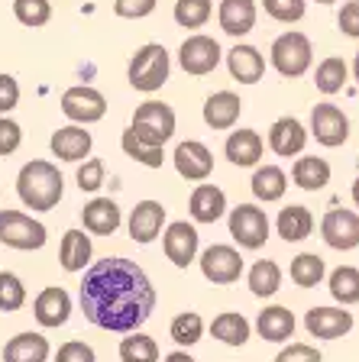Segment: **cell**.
<instances>
[{
    "label": "cell",
    "mask_w": 359,
    "mask_h": 362,
    "mask_svg": "<svg viewBox=\"0 0 359 362\" xmlns=\"http://www.w3.org/2000/svg\"><path fill=\"white\" fill-rule=\"evenodd\" d=\"M275 362H324V356L317 353V346H307V343H292L288 349L275 356Z\"/></svg>",
    "instance_id": "48"
},
{
    "label": "cell",
    "mask_w": 359,
    "mask_h": 362,
    "mask_svg": "<svg viewBox=\"0 0 359 362\" xmlns=\"http://www.w3.org/2000/svg\"><path fill=\"white\" fill-rule=\"evenodd\" d=\"M330 294L340 304H359V269L340 265V269L330 272Z\"/></svg>",
    "instance_id": "35"
},
{
    "label": "cell",
    "mask_w": 359,
    "mask_h": 362,
    "mask_svg": "<svg viewBox=\"0 0 359 362\" xmlns=\"http://www.w3.org/2000/svg\"><path fill=\"white\" fill-rule=\"evenodd\" d=\"M353 204H356V207H359V178L353 181Z\"/></svg>",
    "instance_id": "52"
},
{
    "label": "cell",
    "mask_w": 359,
    "mask_h": 362,
    "mask_svg": "<svg viewBox=\"0 0 359 362\" xmlns=\"http://www.w3.org/2000/svg\"><path fill=\"white\" fill-rule=\"evenodd\" d=\"M159 0H113V13L120 20H142L156 10Z\"/></svg>",
    "instance_id": "46"
},
{
    "label": "cell",
    "mask_w": 359,
    "mask_h": 362,
    "mask_svg": "<svg viewBox=\"0 0 359 362\" xmlns=\"http://www.w3.org/2000/svg\"><path fill=\"white\" fill-rule=\"evenodd\" d=\"M169 71H172V59L165 52V45L159 42H146L142 49H136V55L130 59L127 78L136 90H159L169 81Z\"/></svg>",
    "instance_id": "3"
},
{
    "label": "cell",
    "mask_w": 359,
    "mask_h": 362,
    "mask_svg": "<svg viewBox=\"0 0 359 362\" xmlns=\"http://www.w3.org/2000/svg\"><path fill=\"white\" fill-rule=\"evenodd\" d=\"M292 178H295V185L304 191H321L324 185H330V165L317 156H304L295 162Z\"/></svg>",
    "instance_id": "30"
},
{
    "label": "cell",
    "mask_w": 359,
    "mask_h": 362,
    "mask_svg": "<svg viewBox=\"0 0 359 362\" xmlns=\"http://www.w3.org/2000/svg\"><path fill=\"white\" fill-rule=\"evenodd\" d=\"M227 214V194L217 185H198L191 191V217L198 223H217Z\"/></svg>",
    "instance_id": "25"
},
{
    "label": "cell",
    "mask_w": 359,
    "mask_h": 362,
    "mask_svg": "<svg viewBox=\"0 0 359 362\" xmlns=\"http://www.w3.org/2000/svg\"><path fill=\"white\" fill-rule=\"evenodd\" d=\"M101 185H104V162L101 158H84V165L78 168V188L98 191Z\"/></svg>",
    "instance_id": "44"
},
{
    "label": "cell",
    "mask_w": 359,
    "mask_h": 362,
    "mask_svg": "<svg viewBox=\"0 0 359 362\" xmlns=\"http://www.w3.org/2000/svg\"><path fill=\"white\" fill-rule=\"evenodd\" d=\"M130 133L146 146H165L175 136V110L162 100H146L136 107Z\"/></svg>",
    "instance_id": "4"
},
{
    "label": "cell",
    "mask_w": 359,
    "mask_h": 362,
    "mask_svg": "<svg viewBox=\"0 0 359 362\" xmlns=\"http://www.w3.org/2000/svg\"><path fill=\"white\" fill-rule=\"evenodd\" d=\"M269 59H272V68L282 78H301L311 68V62H314V49H311V39L304 33L292 30V33H282L272 42Z\"/></svg>",
    "instance_id": "5"
},
{
    "label": "cell",
    "mask_w": 359,
    "mask_h": 362,
    "mask_svg": "<svg viewBox=\"0 0 359 362\" xmlns=\"http://www.w3.org/2000/svg\"><path fill=\"white\" fill-rule=\"evenodd\" d=\"M239 110H243V100L233 90H217L204 100V123L210 129H230L239 120Z\"/></svg>",
    "instance_id": "23"
},
{
    "label": "cell",
    "mask_w": 359,
    "mask_h": 362,
    "mask_svg": "<svg viewBox=\"0 0 359 362\" xmlns=\"http://www.w3.org/2000/svg\"><path fill=\"white\" fill-rule=\"evenodd\" d=\"M311 133L321 146H330V149H337L350 139V120H346V113L340 110L337 104H317L311 110Z\"/></svg>",
    "instance_id": "10"
},
{
    "label": "cell",
    "mask_w": 359,
    "mask_h": 362,
    "mask_svg": "<svg viewBox=\"0 0 359 362\" xmlns=\"http://www.w3.org/2000/svg\"><path fill=\"white\" fill-rule=\"evenodd\" d=\"M162 223H165V207L159 201H139L130 211V236L136 243H142V246L162 233Z\"/></svg>",
    "instance_id": "18"
},
{
    "label": "cell",
    "mask_w": 359,
    "mask_h": 362,
    "mask_svg": "<svg viewBox=\"0 0 359 362\" xmlns=\"http://www.w3.org/2000/svg\"><path fill=\"white\" fill-rule=\"evenodd\" d=\"M275 226H278V236H282V240L301 243V240H307V236L314 233V217H311V211H307V207L292 204V207H285V211L278 214Z\"/></svg>",
    "instance_id": "28"
},
{
    "label": "cell",
    "mask_w": 359,
    "mask_h": 362,
    "mask_svg": "<svg viewBox=\"0 0 359 362\" xmlns=\"http://www.w3.org/2000/svg\"><path fill=\"white\" fill-rule=\"evenodd\" d=\"M20 104V84L13 75H0V113H10Z\"/></svg>",
    "instance_id": "49"
},
{
    "label": "cell",
    "mask_w": 359,
    "mask_h": 362,
    "mask_svg": "<svg viewBox=\"0 0 359 362\" xmlns=\"http://www.w3.org/2000/svg\"><path fill=\"white\" fill-rule=\"evenodd\" d=\"M230 236L243 249H259L269 240V217L256 204H239L230 211Z\"/></svg>",
    "instance_id": "7"
},
{
    "label": "cell",
    "mask_w": 359,
    "mask_h": 362,
    "mask_svg": "<svg viewBox=\"0 0 359 362\" xmlns=\"http://www.w3.org/2000/svg\"><path fill=\"white\" fill-rule=\"evenodd\" d=\"M16 194L30 211H52L65 194V178L52 162L33 158L16 175Z\"/></svg>",
    "instance_id": "2"
},
{
    "label": "cell",
    "mask_w": 359,
    "mask_h": 362,
    "mask_svg": "<svg viewBox=\"0 0 359 362\" xmlns=\"http://www.w3.org/2000/svg\"><path fill=\"white\" fill-rule=\"evenodd\" d=\"M249 320L243 314H233V310H227V314L214 317V324H210V333L217 339H224L227 346H243L249 339Z\"/></svg>",
    "instance_id": "32"
},
{
    "label": "cell",
    "mask_w": 359,
    "mask_h": 362,
    "mask_svg": "<svg viewBox=\"0 0 359 362\" xmlns=\"http://www.w3.org/2000/svg\"><path fill=\"white\" fill-rule=\"evenodd\" d=\"M321 236L330 249H356L359 246V214L353 211H327L321 220Z\"/></svg>",
    "instance_id": "12"
},
{
    "label": "cell",
    "mask_w": 359,
    "mask_h": 362,
    "mask_svg": "<svg viewBox=\"0 0 359 362\" xmlns=\"http://www.w3.org/2000/svg\"><path fill=\"white\" fill-rule=\"evenodd\" d=\"M120 146H123V152H127L130 158H136V162H142V165H149V168H162V162H165L162 146H146V143H139V139H136L130 129L123 133Z\"/></svg>",
    "instance_id": "41"
},
{
    "label": "cell",
    "mask_w": 359,
    "mask_h": 362,
    "mask_svg": "<svg viewBox=\"0 0 359 362\" xmlns=\"http://www.w3.org/2000/svg\"><path fill=\"white\" fill-rule=\"evenodd\" d=\"M201 272H204V279H207L210 285H233V281L243 275V259H239V252L233 246L217 243V246L204 249Z\"/></svg>",
    "instance_id": "11"
},
{
    "label": "cell",
    "mask_w": 359,
    "mask_h": 362,
    "mask_svg": "<svg viewBox=\"0 0 359 362\" xmlns=\"http://www.w3.org/2000/svg\"><path fill=\"white\" fill-rule=\"evenodd\" d=\"M337 23H340V33H346V36L359 39V0H353V4H343V10H340Z\"/></svg>",
    "instance_id": "50"
},
{
    "label": "cell",
    "mask_w": 359,
    "mask_h": 362,
    "mask_svg": "<svg viewBox=\"0 0 359 362\" xmlns=\"http://www.w3.org/2000/svg\"><path fill=\"white\" fill-rule=\"evenodd\" d=\"M175 168H178V175L185 181H204L210 172H214V156H210V149L204 143H198V139H185V143H178V149H175Z\"/></svg>",
    "instance_id": "14"
},
{
    "label": "cell",
    "mask_w": 359,
    "mask_h": 362,
    "mask_svg": "<svg viewBox=\"0 0 359 362\" xmlns=\"http://www.w3.org/2000/svg\"><path fill=\"white\" fill-rule=\"evenodd\" d=\"M217 20L227 36H246L256 26V0H220Z\"/></svg>",
    "instance_id": "21"
},
{
    "label": "cell",
    "mask_w": 359,
    "mask_h": 362,
    "mask_svg": "<svg viewBox=\"0 0 359 362\" xmlns=\"http://www.w3.org/2000/svg\"><path fill=\"white\" fill-rule=\"evenodd\" d=\"M346 75H350L346 62L337 59V55H330V59H324L321 65H317L314 84H317V90H321V94H337V90H343Z\"/></svg>",
    "instance_id": "34"
},
{
    "label": "cell",
    "mask_w": 359,
    "mask_h": 362,
    "mask_svg": "<svg viewBox=\"0 0 359 362\" xmlns=\"http://www.w3.org/2000/svg\"><path fill=\"white\" fill-rule=\"evenodd\" d=\"M169 333H172V339L178 343V346H195L198 339H201V333H204L201 314H195V310H185V314H178L172 320V327H169Z\"/></svg>",
    "instance_id": "40"
},
{
    "label": "cell",
    "mask_w": 359,
    "mask_h": 362,
    "mask_svg": "<svg viewBox=\"0 0 359 362\" xmlns=\"http://www.w3.org/2000/svg\"><path fill=\"white\" fill-rule=\"evenodd\" d=\"M49 359V339L42 333H16L13 339H7L4 346V362H45Z\"/></svg>",
    "instance_id": "24"
},
{
    "label": "cell",
    "mask_w": 359,
    "mask_h": 362,
    "mask_svg": "<svg viewBox=\"0 0 359 362\" xmlns=\"http://www.w3.org/2000/svg\"><path fill=\"white\" fill-rule=\"evenodd\" d=\"M262 7L278 23H298L301 16H304L307 4L304 0H262Z\"/></svg>",
    "instance_id": "43"
},
{
    "label": "cell",
    "mask_w": 359,
    "mask_h": 362,
    "mask_svg": "<svg viewBox=\"0 0 359 362\" xmlns=\"http://www.w3.org/2000/svg\"><path fill=\"white\" fill-rule=\"evenodd\" d=\"M55 362H98V356H94V349H91L88 343H81V339H68V343L59 346Z\"/></svg>",
    "instance_id": "47"
},
{
    "label": "cell",
    "mask_w": 359,
    "mask_h": 362,
    "mask_svg": "<svg viewBox=\"0 0 359 362\" xmlns=\"http://www.w3.org/2000/svg\"><path fill=\"white\" fill-rule=\"evenodd\" d=\"M62 113H65L72 123H98L104 120L107 113V98L98 88H88V84H75L62 94Z\"/></svg>",
    "instance_id": "8"
},
{
    "label": "cell",
    "mask_w": 359,
    "mask_h": 362,
    "mask_svg": "<svg viewBox=\"0 0 359 362\" xmlns=\"http://www.w3.org/2000/svg\"><path fill=\"white\" fill-rule=\"evenodd\" d=\"M246 281L256 298H269V294H275L278 288H282V269H278L272 259H262V262H256L253 269H249Z\"/></svg>",
    "instance_id": "33"
},
{
    "label": "cell",
    "mask_w": 359,
    "mask_h": 362,
    "mask_svg": "<svg viewBox=\"0 0 359 362\" xmlns=\"http://www.w3.org/2000/svg\"><path fill=\"white\" fill-rule=\"evenodd\" d=\"M256 330L266 343H285V339H292L295 333V317L288 308H266L259 317H256Z\"/></svg>",
    "instance_id": "27"
},
{
    "label": "cell",
    "mask_w": 359,
    "mask_h": 362,
    "mask_svg": "<svg viewBox=\"0 0 359 362\" xmlns=\"http://www.w3.org/2000/svg\"><path fill=\"white\" fill-rule=\"evenodd\" d=\"M23 143V129L16 120H10V117H0V158L4 156H13L16 149H20Z\"/></svg>",
    "instance_id": "45"
},
{
    "label": "cell",
    "mask_w": 359,
    "mask_h": 362,
    "mask_svg": "<svg viewBox=\"0 0 359 362\" xmlns=\"http://www.w3.org/2000/svg\"><path fill=\"white\" fill-rule=\"evenodd\" d=\"M81 223L94 236H110V233H117V226H120V207L110 197H94L91 204H84Z\"/></svg>",
    "instance_id": "22"
},
{
    "label": "cell",
    "mask_w": 359,
    "mask_h": 362,
    "mask_svg": "<svg viewBox=\"0 0 359 362\" xmlns=\"http://www.w3.org/2000/svg\"><path fill=\"white\" fill-rule=\"evenodd\" d=\"M304 327L314 339H340L353 330V314H346L343 308H311Z\"/></svg>",
    "instance_id": "13"
},
{
    "label": "cell",
    "mask_w": 359,
    "mask_h": 362,
    "mask_svg": "<svg viewBox=\"0 0 359 362\" xmlns=\"http://www.w3.org/2000/svg\"><path fill=\"white\" fill-rule=\"evenodd\" d=\"M13 16L26 30H39L52 20V4L49 0H13Z\"/></svg>",
    "instance_id": "38"
},
{
    "label": "cell",
    "mask_w": 359,
    "mask_h": 362,
    "mask_svg": "<svg viewBox=\"0 0 359 362\" xmlns=\"http://www.w3.org/2000/svg\"><path fill=\"white\" fill-rule=\"evenodd\" d=\"M0 243L20 252L45 246V226L23 211H0Z\"/></svg>",
    "instance_id": "6"
},
{
    "label": "cell",
    "mask_w": 359,
    "mask_h": 362,
    "mask_svg": "<svg viewBox=\"0 0 359 362\" xmlns=\"http://www.w3.org/2000/svg\"><path fill=\"white\" fill-rule=\"evenodd\" d=\"M353 75H356V81H359V52H356V59H353Z\"/></svg>",
    "instance_id": "53"
},
{
    "label": "cell",
    "mask_w": 359,
    "mask_h": 362,
    "mask_svg": "<svg viewBox=\"0 0 359 362\" xmlns=\"http://www.w3.org/2000/svg\"><path fill=\"white\" fill-rule=\"evenodd\" d=\"M324 279V259L317 252H301L292 259V281L298 288H317Z\"/></svg>",
    "instance_id": "36"
},
{
    "label": "cell",
    "mask_w": 359,
    "mask_h": 362,
    "mask_svg": "<svg viewBox=\"0 0 359 362\" xmlns=\"http://www.w3.org/2000/svg\"><path fill=\"white\" fill-rule=\"evenodd\" d=\"M227 68H230V75L237 78L239 84H256L262 81L266 75V59L256 45H233L230 52H227Z\"/></svg>",
    "instance_id": "20"
},
{
    "label": "cell",
    "mask_w": 359,
    "mask_h": 362,
    "mask_svg": "<svg viewBox=\"0 0 359 362\" xmlns=\"http://www.w3.org/2000/svg\"><path fill=\"white\" fill-rule=\"evenodd\" d=\"M120 362H159V346L156 339L146 333H133L120 343Z\"/></svg>",
    "instance_id": "37"
},
{
    "label": "cell",
    "mask_w": 359,
    "mask_h": 362,
    "mask_svg": "<svg viewBox=\"0 0 359 362\" xmlns=\"http://www.w3.org/2000/svg\"><path fill=\"white\" fill-rule=\"evenodd\" d=\"M165 256L169 262H175L178 269H188L198 256V230L188 220H178V223H169L165 230Z\"/></svg>",
    "instance_id": "15"
},
{
    "label": "cell",
    "mask_w": 359,
    "mask_h": 362,
    "mask_svg": "<svg viewBox=\"0 0 359 362\" xmlns=\"http://www.w3.org/2000/svg\"><path fill=\"white\" fill-rule=\"evenodd\" d=\"M49 146H52L55 158H62V162H84L91 152V146H94V139H91V133L81 127V123H75V127H59L52 133V139H49Z\"/></svg>",
    "instance_id": "17"
},
{
    "label": "cell",
    "mask_w": 359,
    "mask_h": 362,
    "mask_svg": "<svg viewBox=\"0 0 359 362\" xmlns=\"http://www.w3.org/2000/svg\"><path fill=\"white\" fill-rule=\"evenodd\" d=\"M23 304H26V288H23L20 275L0 272V310H4V314H13Z\"/></svg>",
    "instance_id": "42"
},
{
    "label": "cell",
    "mask_w": 359,
    "mask_h": 362,
    "mask_svg": "<svg viewBox=\"0 0 359 362\" xmlns=\"http://www.w3.org/2000/svg\"><path fill=\"white\" fill-rule=\"evenodd\" d=\"M33 314L42 327H62L68 324V317H72V298H68L65 288H42L36 294V301H33Z\"/></svg>",
    "instance_id": "16"
},
{
    "label": "cell",
    "mask_w": 359,
    "mask_h": 362,
    "mask_svg": "<svg viewBox=\"0 0 359 362\" xmlns=\"http://www.w3.org/2000/svg\"><path fill=\"white\" fill-rule=\"evenodd\" d=\"M81 310L94 327L130 333L149 320L156 308V288L149 275L123 256H107L84 272Z\"/></svg>",
    "instance_id": "1"
},
{
    "label": "cell",
    "mask_w": 359,
    "mask_h": 362,
    "mask_svg": "<svg viewBox=\"0 0 359 362\" xmlns=\"http://www.w3.org/2000/svg\"><path fill=\"white\" fill-rule=\"evenodd\" d=\"M162 362H195V359H191V356H188V353H169Z\"/></svg>",
    "instance_id": "51"
},
{
    "label": "cell",
    "mask_w": 359,
    "mask_h": 362,
    "mask_svg": "<svg viewBox=\"0 0 359 362\" xmlns=\"http://www.w3.org/2000/svg\"><path fill=\"white\" fill-rule=\"evenodd\" d=\"M224 52H220V42L210 36H188L178 49V62L188 75H210L214 68L220 65Z\"/></svg>",
    "instance_id": "9"
},
{
    "label": "cell",
    "mask_w": 359,
    "mask_h": 362,
    "mask_svg": "<svg viewBox=\"0 0 359 362\" xmlns=\"http://www.w3.org/2000/svg\"><path fill=\"white\" fill-rule=\"evenodd\" d=\"M210 13H214L210 0H178L175 4V23L181 30H201L210 20Z\"/></svg>",
    "instance_id": "39"
},
{
    "label": "cell",
    "mask_w": 359,
    "mask_h": 362,
    "mask_svg": "<svg viewBox=\"0 0 359 362\" xmlns=\"http://www.w3.org/2000/svg\"><path fill=\"white\" fill-rule=\"evenodd\" d=\"M304 146H307V129L301 127V120H295V117H282V120L272 123L269 149L275 152V156L292 158V156H298Z\"/></svg>",
    "instance_id": "19"
},
{
    "label": "cell",
    "mask_w": 359,
    "mask_h": 362,
    "mask_svg": "<svg viewBox=\"0 0 359 362\" xmlns=\"http://www.w3.org/2000/svg\"><path fill=\"white\" fill-rule=\"evenodd\" d=\"M317 4H337V0H317Z\"/></svg>",
    "instance_id": "54"
},
{
    "label": "cell",
    "mask_w": 359,
    "mask_h": 362,
    "mask_svg": "<svg viewBox=\"0 0 359 362\" xmlns=\"http://www.w3.org/2000/svg\"><path fill=\"white\" fill-rule=\"evenodd\" d=\"M285 188H288V175H285L278 165L256 168V175H253V194L259 197V201H266V204L282 201Z\"/></svg>",
    "instance_id": "31"
},
{
    "label": "cell",
    "mask_w": 359,
    "mask_h": 362,
    "mask_svg": "<svg viewBox=\"0 0 359 362\" xmlns=\"http://www.w3.org/2000/svg\"><path fill=\"white\" fill-rule=\"evenodd\" d=\"M262 149H266V143H262V136L256 133V129H237V133H230V139H227V146H224L227 158L239 168L256 165L262 158Z\"/></svg>",
    "instance_id": "26"
},
{
    "label": "cell",
    "mask_w": 359,
    "mask_h": 362,
    "mask_svg": "<svg viewBox=\"0 0 359 362\" xmlns=\"http://www.w3.org/2000/svg\"><path fill=\"white\" fill-rule=\"evenodd\" d=\"M91 236H84V230H68L59 246V262L65 272H81L91 262Z\"/></svg>",
    "instance_id": "29"
}]
</instances>
